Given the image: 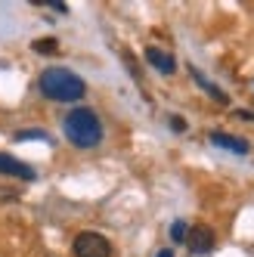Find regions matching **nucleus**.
<instances>
[{"label": "nucleus", "mask_w": 254, "mask_h": 257, "mask_svg": "<svg viewBox=\"0 0 254 257\" xmlns=\"http://www.w3.org/2000/svg\"><path fill=\"white\" fill-rule=\"evenodd\" d=\"M186 232H189V226L183 223V220H177V223L171 226V238H174V242H186Z\"/></svg>", "instance_id": "9"}, {"label": "nucleus", "mask_w": 254, "mask_h": 257, "mask_svg": "<svg viewBox=\"0 0 254 257\" xmlns=\"http://www.w3.org/2000/svg\"><path fill=\"white\" fill-rule=\"evenodd\" d=\"M186 245H189V251H192L195 257H205V254H211V251H214V245H217L214 229H211V226H205V223H195V226H189V232H186Z\"/></svg>", "instance_id": "4"}, {"label": "nucleus", "mask_w": 254, "mask_h": 257, "mask_svg": "<svg viewBox=\"0 0 254 257\" xmlns=\"http://www.w3.org/2000/svg\"><path fill=\"white\" fill-rule=\"evenodd\" d=\"M146 62H149L152 68H158L161 75H174V71H177L174 56H171V53H165V50H158V47H149V50H146Z\"/></svg>", "instance_id": "6"}, {"label": "nucleus", "mask_w": 254, "mask_h": 257, "mask_svg": "<svg viewBox=\"0 0 254 257\" xmlns=\"http://www.w3.org/2000/svg\"><path fill=\"white\" fill-rule=\"evenodd\" d=\"M0 174L16 177V180H34V168H28V164L16 161L13 155H4V152H0Z\"/></svg>", "instance_id": "5"}, {"label": "nucleus", "mask_w": 254, "mask_h": 257, "mask_svg": "<svg viewBox=\"0 0 254 257\" xmlns=\"http://www.w3.org/2000/svg\"><path fill=\"white\" fill-rule=\"evenodd\" d=\"M16 140H44V143H50V137L44 134V131H34V127H28V131H22Z\"/></svg>", "instance_id": "11"}, {"label": "nucleus", "mask_w": 254, "mask_h": 257, "mask_svg": "<svg viewBox=\"0 0 254 257\" xmlns=\"http://www.w3.org/2000/svg\"><path fill=\"white\" fill-rule=\"evenodd\" d=\"M192 78L198 81V87H202V90H208V93H211L214 99H220V102H226V93H223V90H217V87H214L211 81H205V75H198L195 68H192Z\"/></svg>", "instance_id": "8"}, {"label": "nucleus", "mask_w": 254, "mask_h": 257, "mask_svg": "<svg viewBox=\"0 0 254 257\" xmlns=\"http://www.w3.org/2000/svg\"><path fill=\"white\" fill-rule=\"evenodd\" d=\"M211 146H220V149H229L235 155H248V143L229 134H211Z\"/></svg>", "instance_id": "7"}, {"label": "nucleus", "mask_w": 254, "mask_h": 257, "mask_svg": "<svg viewBox=\"0 0 254 257\" xmlns=\"http://www.w3.org/2000/svg\"><path fill=\"white\" fill-rule=\"evenodd\" d=\"M62 127H65V140L78 149H93L102 143V121L90 108H71Z\"/></svg>", "instance_id": "2"}, {"label": "nucleus", "mask_w": 254, "mask_h": 257, "mask_svg": "<svg viewBox=\"0 0 254 257\" xmlns=\"http://www.w3.org/2000/svg\"><path fill=\"white\" fill-rule=\"evenodd\" d=\"M155 257H174V254H171V251H158Z\"/></svg>", "instance_id": "14"}, {"label": "nucleus", "mask_w": 254, "mask_h": 257, "mask_svg": "<svg viewBox=\"0 0 254 257\" xmlns=\"http://www.w3.org/2000/svg\"><path fill=\"white\" fill-rule=\"evenodd\" d=\"M31 50H34V53H56V41H53V38H47V41H34Z\"/></svg>", "instance_id": "10"}, {"label": "nucleus", "mask_w": 254, "mask_h": 257, "mask_svg": "<svg viewBox=\"0 0 254 257\" xmlns=\"http://www.w3.org/2000/svg\"><path fill=\"white\" fill-rule=\"evenodd\" d=\"M71 251H75V257H112V245L99 232H81Z\"/></svg>", "instance_id": "3"}, {"label": "nucleus", "mask_w": 254, "mask_h": 257, "mask_svg": "<svg viewBox=\"0 0 254 257\" xmlns=\"http://www.w3.org/2000/svg\"><path fill=\"white\" fill-rule=\"evenodd\" d=\"M38 87H41V93L47 99H53V102H78L87 93V84L81 81V75H75L71 68H62V65L44 68L41 78H38Z\"/></svg>", "instance_id": "1"}, {"label": "nucleus", "mask_w": 254, "mask_h": 257, "mask_svg": "<svg viewBox=\"0 0 254 257\" xmlns=\"http://www.w3.org/2000/svg\"><path fill=\"white\" fill-rule=\"evenodd\" d=\"M34 7H50V10H56V13H68V7L62 4V0H34Z\"/></svg>", "instance_id": "12"}, {"label": "nucleus", "mask_w": 254, "mask_h": 257, "mask_svg": "<svg viewBox=\"0 0 254 257\" xmlns=\"http://www.w3.org/2000/svg\"><path fill=\"white\" fill-rule=\"evenodd\" d=\"M171 127H174V131H177V134H183V131H186V121L174 115V118H171Z\"/></svg>", "instance_id": "13"}]
</instances>
